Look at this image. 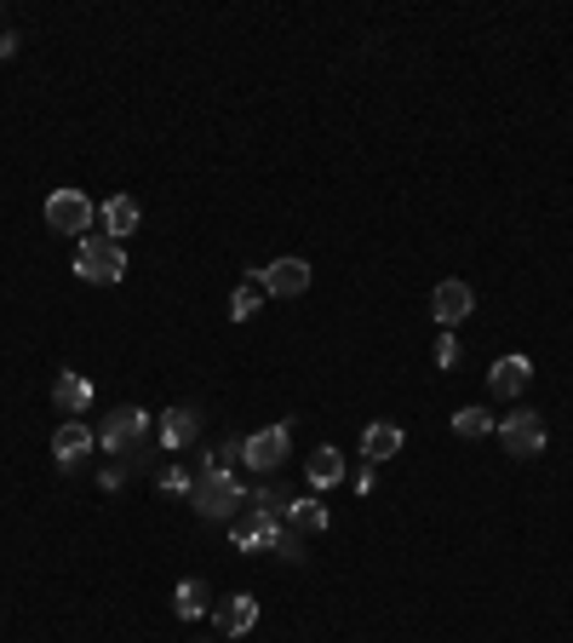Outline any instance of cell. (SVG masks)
Returning <instances> with one entry per match:
<instances>
[{"mask_svg": "<svg viewBox=\"0 0 573 643\" xmlns=\"http://www.w3.org/2000/svg\"><path fill=\"white\" fill-rule=\"evenodd\" d=\"M190 506H195V517H207V522H230L241 506H247V489H241L235 471L207 466L195 477V489H190Z\"/></svg>", "mask_w": 573, "mask_h": 643, "instance_id": "cell-1", "label": "cell"}, {"mask_svg": "<svg viewBox=\"0 0 573 643\" xmlns=\"http://www.w3.org/2000/svg\"><path fill=\"white\" fill-rule=\"evenodd\" d=\"M75 276H80V281H98V288H115V281L127 276V248L92 230V236L75 248Z\"/></svg>", "mask_w": 573, "mask_h": 643, "instance_id": "cell-2", "label": "cell"}, {"mask_svg": "<svg viewBox=\"0 0 573 643\" xmlns=\"http://www.w3.org/2000/svg\"><path fill=\"white\" fill-rule=\"evenodd\" d=\"M143 442H150V414H143V408H115V414H104V431H98V449H104V454L132 459Z\"/></svg>", "mask_w": 573, "mask_h": 643, "instance_id": "cell-3", "label": "cell"}, {"mask_svg": "<svg viewBox=\"0 0 573 643\" xmlns=\"http://www.w3.org/2000/svg\"><path fill=\"white\" fill-rule=\"evenodd\" d=\"M47 225H52L58 236H80V241H87L92 225H98L92 196H87V190H52V196H47Z\"/></svg>", "mask_w": 573, "mask_h": 643, "instance_id": "cell-4", "label": "cell"}, {"mask_svg": "<svg viewBox=\"0 0 573 643\" xmlns=\"http://www.w3.org/2000/svg\"><path fill=\"white\" fill-rule=\"evenodd\" d=\"M494 431H499V442H505V454H510V459H539V454H545V419H539V414H527V408L505 414Z\"/></svg>", "mask_w": 573, "mask_h": 643, "instance_id": "cell-5", "label": "cell"}, {"mask_svg": "<svg viewBox=\"0 0 573 643\" xmlns=\"http://www.w3.org/2000/svg\"><path fill=\"white\" fill-rule=\"evenodd\" d=\"M286 449H293V426H264V431H253L241 442V459H247L258 477H270V471L286 466Z\"/></svg>", "mask_w": 573, "mask_h": 643, "instance_id": "cell-6", "label": "cell"}, {"mask_svg": "<svg viewBox=\"0 0 573 643\" xmlns=\"http://www.w3.org/2000/svg\"><path fill=\"white\" fill-rule=\"evenodd\" d=\"M470 311H476V293H470V281H459V276L436 281V293H430V322H442V333H454L459 322H470Z\"/></svg>", "mask_w": 573, "mask_h": 643, "instance_id": "cell-7", "label": "cell"}, {"mask_svg": "<svg viewBox=\"0 0 573 643\" xmlns=\"http://www.w3.org/2000/svg\"><path fill=\"white\" fill-rule=\"evenodd\" d=\"M258 281L270 299H298L310 288V259H270V265H258Z\"/></svg>", "mask_w": 573, "mask_h": 643, "instance_id": "cell-8", "label": "cell"}, {"mask_svg": "<svg viewBox=\"0 0 573 643\" xmlns=\"http://www.w3.org/2000/svg\"><path fill=\"white\" fill-rule=\"evenodd\" d=\"M92 449H98V431L87 426V419H64V426L52 431V459H58V471H75Z\"/></svg>", "mask_w": 573, "mask_h": 643, "instance_id": "cell-9", "label": "cell"}, {"mask_svg": "<svg viewBox=\"0 0 573 643\" xmlns=\"http://www.w3.org/2000/svg\"><path fill=\"white\" fill-rule=\"evenodd\" d=\"M213 627H218V638H247L258 627V597L253 592H230L213 609Z\"/></svg>", "mask_w": 573, "mask_h": 643, "instance_id": "cell-10", "label": "cell"}, {"mask_svg": "<svg viewBox=\"0 0 573 643\" xmlns=\"http://www.w3.org/2000/svg\"><path fill=\"white\" fill-rule=\"evenodd\" d=\"M161 449H167V454H183V449H190V442L201 437V414L190 408V402H178V408H167V414H161Z\"/></svg>", "mask_w": 573, "mask_h": 643, "instance_id": "cell-11", "label": "cell"}, {"mask_svg": "<svg viewBox=\"0 0 573 643\" xmlns=\"http://www.w3.org/2000/svg\"><path fill=\"white\" fill-rule=\"evenodd\" d=\"M527 379H534V362L517 351V356H499V362H494V374H487V391H494L499 402H517V396L527 391Z\"/></svg>", "mask_w": 573, "mask_h": 643, "instance_id": "cell-12", "label": "cell"}, {"mask_svg": "<svg viewBox=\"0 0 573 643\" xmlns=\"http://www.w3.org/2000/svg\"><path fill=\"white\" fill-rule=\"evenodd\" d=\"M52 402H58V414H69V419H80L92 408V379L87 374H75V368H64L52 379Z\"/></svg>", "mask_w": 573, "mask_h": 643, "instance_id": "cell-13", "label": "cell"}, {"mask_svg": "<svg viewBox=\"0 0 573 643\" xmlns=\"http://www.w3.org/2000/svg\"><path fill=\"white\" fill-rule=\"evenodd\" d=\"M304 482H310L316 494L339 489V482H344V454L339 449H316L310 459H304Z\"/></svg>", "mask_w": 573, "mask_h": 643, "instance_id": "cell-14", "label": "cell"}, {"mask_svg": "<svg viewBox=\"0 0 573 643\" xmlns=\"http://www.w3.org/2000/svg\"><path fill=\"white\" fill-rule=\"evenodd\" d=\"M327 522H333V517H327V506H321L316 494H304V500H293V506H286V529H293L298 540H316Z\"/></svg>", "mask_w": 573, "mask_h": 643, "instance_id": "cell-15", "label": "cell"}, {"mask_svg": "<svg viewBox=\"0 0 573 643\" xmlns=\"http://www.w3.org/2000/svg\"><path fill=\"white\" fill-rule=\"evenodd\" d=\"M402 426H367L361 431V459H367V466H379V459H396L402 454Z\"/></svg>", "mask_w": 573, "mask_h": 643, "instance_id": "cell-16", "label": "cell"}, {"mask_svg": "<svg viewBox=\"0 0 573 643\" xmlns=\"http://www.w3.org/2000/svg\"><path fill=\"white\" fill-rule=\"evenodd\" d=\"M98 218H104V236H110V241H127V236L138 230V201H132V196H110Z\"/></svg>", "mask_w": 573, "mask_h": 643, "instance_id": "cell-17", "label": "cell"}, {"mask_svg": "<svg viewBox=\"0 0 573 643\" xmlns=\"http://www.w3.org/2000/svg\"><path fill=\"white\" fill-rule=\"evenodd\" d=\"M173 615H178V620H201V615H207V580H178Z\"/></svg>", "mask_w": 573, "mask_h": 643, "instance_id": "cell-18", "label": "cell"}, {"mask_svg": "<svg viewBox=\"0 0 573 643\" xmlns=\"http://www.w3.org/2000/svg\"><path fill=\"white\" fill-rule=\"evenodd\" d=\"M264 299H270V293H264V281H258V270H247V276H241V288L230 293V322H247L258 305H264Z\"/></svg>", "mask_w": 573, "mask_h": 643, "instance_id": "cell-19", "label": "cell"}, {"mask_svg": "<svg viewBox=\"0 0 573 643\" xmlns=\"http://www.w3.org/2000/svg\"><path fill=\"white\" fill-rule=\"evenodd\" d=\"M499 426V419L494 414H487V408H459L454 414V437H464V442H476V437H487V431H494Z\"/></svg>", "mask_w": 573, "mask_h": 643, "instance_id": "cell-20", "label": "cell"}, {"mask_svg": "<svg viewBox=\"0 0 573 643\" xmlns=\"http://www.w3.org/2000/svg\"><path fill=\"white\" fill-rule=\"evenodd\" d=\"M161 489H167V494H183V500H190V489H195V477H190V471H183V466H167V471H161Z\"/></svg>", "mask_w": 573, "mask_h": 643, "instance_id": "cell-21", "label": "cell"}, {"mask_svg": "<svg viewBox=\"0 0 573 643\" xmlns=\"http://www.w3.org/2000/svg\"><path fill=\"white\" fill-rule=\"evenodd\" d=\"M430 356H436V368H459V339H454V333H442Z\"/></svg>", "mask_w": 573, "mask_h": 643, "instance_id": "cell-22", "label": "cell"}, {"mask_svg": "<svg viewBox=\"0 0 573 643\" xmlns=\"http://www.w3.org/2000/svg\"><path fill=\"white\" fill-rule=\"evenodd\" d=\"M235 454H241V442H235V437H230V442H218V449H213V466H218V471H230V459H235Z\"/></svg>", "mask_w": 573, "mask_h": 643, "instance_id": "cell-23", "label": "cell"}]
</instances>
